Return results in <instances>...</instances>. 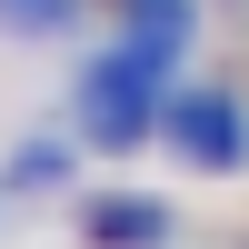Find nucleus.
Segmentation results:
<instances>
[{"mask_svg": "<svg viewBox=\"0 0 249 249\" xmlns=\"http://www.w3.org/2000/svg\"><path fill=\"white\" fill-rule=\"evenodd\" d=\"M70 120H80V140L90 150H110V160H130L140 140H160V120H170V60H150V50H100L90 70H80V90H70Z\"/></svg>", "mask_w": 249, "mask_h": 249, "instance_id": "1", "label": "nucleus"}, {"mask_svg": "<svg viewBox=\"0 0 249 249\" xmlns=\"http://www.w3.org/2000/svg\"><path fill=\"white\" fill-rule=\"evenodd\" d=\"M190 170H249V100L239 90H170V120H160Z\"/></svg>", "mask_w": 249, "mask_h": 249, "instance_id": "2", "label": "nucleus"}, {"mask_svg": "<svg viewBox=\"0 0 249 249\" xmlns=\"http://www.w3.org/2000/svg\"><path fill=\"white\" fill-rule=\"evenodd\" d=\"M80 239H90V249H160V239H170V210L140 199V190H100L90 210H80Z\"/></svg>", "mask_w": 249, "mask_h": 249, "instance_id": "3", "label": "nucleus"}, {"mask_svg": "<svg viewBox=\"0 0 249 249\" xmlns=\"http://www.w3.org/2000/svg\"><path fill=\"white\" fill-rule=\"evenodd\" d=\"M120 10H130V50H150V60H170L179 70V50H190L199 40V0H120Z\"/></svg>", "mask_w": 249, "mask_h": 249, "instance_id": "4", "label": "nucleus"}, {"mask_svg": "<svg viewBox=\"0 0 249 249\" xmlns=\"http://www.w3.org/2000/svg\"><path fill=\"white\" fill-rule=\"evenodd\" d=\"M80 20V0H0V30L10 40H60Z\"/></svg>", "mask_w": 249, "mask_h": 249, "instance_id": "5", "label": "nucleus"}, {"mask_svg": "<svg viewBox=\"0 0 249 249\" xmlns=\"http://www.w3.org/2000/svg\"><path fill=\"white\" fill-rule=\"evenodd\" d=\"M60 170H70V150H50V140H30V150H20V170H10V179H20V190H50Z\"/></svg>", "mask_w": 249, "mask_h": 249, "instance_id": "6", "label": "nucleus"}]
</instances>
